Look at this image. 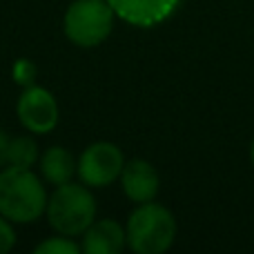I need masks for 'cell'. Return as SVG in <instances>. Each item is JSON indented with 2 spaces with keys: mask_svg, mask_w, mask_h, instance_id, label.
I'll list each match as a JSON object with an SVG mask.
<instances>
[{
  "mask_svg": "<svg viewBox=\"0 0 254 254\" xmlns=\"http://www.w3.org/2000/svg\"><path fill=\"white\" fill-rule=\"evenodd\" d=\"M47 210V192L29 167L7 165L0 172V214L11 223H31Z\"/></svg>",
  "mask_w": 254,
  "mask_h": 254,
  "instance_id": "6da1fadb",
  "label": "cell"
},
{
  "mask_svg": "<svg viewBox=\"0 0 254 254\" xmlns=\"http://www.w3.org/2000/svg\"><path fill=\"white\" fill-rule=\"evenodd\" d=\"M125 234L136 254H163L176 239V219L158 203H140L127 221Z\"/></svg>",
  "mask_w": 254,
  "mask_h": 254,
  "instance_id": "7a4b0ae2",
  "label": "cell"
},
{
  "mask_svg": "<svg viewBox=\"0 0 254 254\" xmlns=\"http://www.w3.org/2000/svg\"><path fill=\"white\" fill-rule=\"evenodd\" d=\"M47 221L58 234L78 237L96 219V203L87 185L67 183L56 185V192L47 198Z\"/></svg>",
  "mask_w": 254,
  "mask_h": 254,
  "instance_id": "3957f363",
  "label": "cell"
},
{
  "mask_svg": "<svg viewBox=\"0 0 254 254\" xmlns=\"http://www.w3.org/2000/svg\"><path fill=\"white\" fill-rule=\"evenodd\" d=\"M114 9L107 0H76L65 11L67 38L78 47H96L110 36L114 27Z\"/></svg>",
  "mask_w": 254,
  "mask_h": 254,
  "instance_id": "277c9868",
  "label": "cell"
},
{
  "mask_svg": "<svg viewBox=\"0 0 254 254\" xmlns=\"http://www.w3.org/2000/svg\"><path fill=\"white\" fill-rule=\"evenodd\" d=\"M125 158L123 152L114 143H94L80 154L78 161V176L87 188H105L121 179Z\"/></svg>",
  "mask_w": 254,
  "mask_h": 254,
  "instance_id": "5b68a950",
  "label": "cell"
},
{
  "mask_svg": "<svg viewBox=\"0 0 254 254\" xmlns=\"http://www.w3.org/2000/svg\"><path fill=\"white\" fill-rule=\"evenodd\" d=\"M18 119L34 134H47L58 123V103L45 87L29 85L18 98Z\"/></svg>",
  "mask_w": 254,
  "mask_h": 254,
  "instance_id": "8992f818",
  "label": "cell"
},
{
  "mask_svg": "<svg viewBox=\"0 0 254 254\" xmlns=\"http://www.w3.org/2000/svg\"><path fill=\"white\" fill-rule=\"evenodd\" d=\"M121 185H123L125 196L129 201H134L136 205H140V203H149L156 198L161 179H158V172L154 170V165L149 161L134 158V161L123 165Z\"/></svg>",
  "mask_w": 254,
  "mask_h": 254,
  "instance_id": "52a82bcc",
  "label": "cell"
},
{
  "mask_svg": "<svg viewBox=\"0 0 254 254\" xmlns=\"http://www.w3.org/2000/svg\"><path fill=\"white\" fill-rule=\"evenodd\" d=\"M119 18L134 27H154L174 13L179 0H107Z\"/></svg>",
  "mask_w": 254,
  "mask_h": 254,
  "instance_id": "ba28073f",
  "label": "cell"
},
{
  "mask_svg": "<svg viewBox=\"0 0 254 254\" xmlns=\"http://www.w3.org/2000/svg\"><path fill=\"white\" fill-rule=\"evenodd\" d=\"M127 243V234L123 225L114 219L94 221L83 232V252L87 254H119Z\"/></svg>",
  "mask_w": 254,
  "mask_h": 254,
  "instance_id": "9c48e42d",
  "label": "cell"
},
{
  "mask_svg": "<svg viewBox=\"0 0 254 254\" xmlns=\"http://www.w3.org/2000/svg\"><path fill=\"white\" fill-rule=\"evenodd\" d=\"M76 170H78V163L65 147H49L40 158V172H43L47 183H67V181H71Z\"/></svg>",
  "mask_w": 254,
  "mask_h": 254,
  "instance_id": "30bf717a",
  "label": "cell"
},
{
  "mask_svg": "<svg viewBox=\"0 0 254 254\" xmlns=\"http://www.w3.org/2000/svg\"><path fill=\"white\" fill-rule=\"evenodd\" d=\"M38 158V145L29 136H18L11 138L9 145V165L13 167H31Z\"/></svg>",
  "mask_w": 254,
  "mask_h": 254,
  "instance_id": "8fae6325",
  "label": "cell"
},
{
  "mask_svg": "<svg viewBox=\"0 0 254 254\" xmlns=\"http://www.w3.org/2000/svg\"><path fill=\"white\" fill-rule=\"evenodd\" d=\"M80 250L83 248L71 241V237H65V234L47 239L40 246H36V254H78Z\"/></svg>",
  "mask_w": 254,
  "mask_h": 254,
  "instance_id": "7c38bea8",
  "label": "cell"
},
{
  "mask_svg": "<svg viewBox=\"0 0 254 254\" xmlns=\"http://www.w3.org/2000/svg\"><path fill=\"white\" fill-rule=\"evenodd\" d=\"M34 78H36L34 63H29L27 58H22V61H18L16 65H13V80H16L18 85L29 87V85H34Z\"/></svg>",
  "mask_w": 254,
  "mask_h": 254,
  "instance_id": "4fadbf2b",
  "label": "cell"
},
{
  "mask_svg": "<svg viewBox=\"0 0 254 254\" xmlns=\"http://www.w3.org/2000/svg\"><path fill=\"white\" fill-rule=\"evenodd\" d=\"M16 243V232H13L9 219L0 214V254H7Z\"/></svg>",
  "mask_w": 254,
  "mask_h": 254,
  "instance_id": "5bb4252c",
  "label": "cell"
},
{
  "mask_svg": "<svg viewBox=\"0 0 254 254\" xmlns=\"http://www.w3.org/2000/svg\"><path fill=\"white\" fill-rule=\"evenodd\" d=\"M9 145H11V138L0 129V167L9 165Z\"/></svg>",
  "mask_w": 254,
  "mask_h": 254,
  "instance_id": "9a60e30c",
  "label": "cell"
},
{
  "mask_svg": "<svg viewBox=\"0 0 254 254\" xmlns=\"http://www.w3.org/2000/svg\"><path fill=\"white\" fill-rule=\"evenodd\" d=\"M250 163H252V167H254V138H252V143H250Z\"/></svg>",
  "mask_w": 254,
  "mask_h": 254,
  "instance_id": "2e32d148",
  "label": "cell"
}]
</instances>
